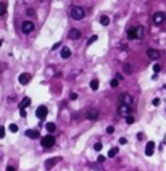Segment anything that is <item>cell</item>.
<instances>
[{"label": "cell", "mask_w": 166, "mask_h": 171, "mask_svg": "<svg viewBox=\"0 0 166 171\" xmlns=\"http://www.w3.org/2000/svg\"><path fill=\"white\" fill-rule=\"evenodd\" d=\"M69 15H71V18H73V20L79 21V20H82V18L86 16V10H84L82 7H73Z\"/></svg>", "instance_id": "6da1fadb"}, {"label": "cell", "mask_w": 166, "mask_h": 171, "mask_svg": "<svg viewBox=\"0 0 166 171\" xmlns=\"http://www.w3.org/2000/svg\"><path fill=\"white\" fill-rule=\"evenodd\" d=\"M128 37L129 39H142L144 37V28L137 26V28H132L128 31Z\"/></svg>", "instance_id": "7a4b0ae2"}, {"label": "cell", "mask_w": 166, "mask_h": 171, "mask_svg": "<svg viewBox=\"0 0 166 171\" xmlns=\"http://www.w3.org/2000/svg\"><path fill=\"white\" fill-rule=\"evenodd\" d=\"M40 144H42V147H45V149H50V147L55 145V137L53 136H44L42 140H40Z\"/></svg>", "instance_id": "3957f363"}, {"label": "cell", "mask_w": 166, "mask_h": 171, "mask_svg": "<svg viewBox=\"0 0 166 171\" xmlns=\"http://www.w3.org/2000/svg\"><path fill=\"white\" fill-rule=\"evenodd\" d=\"M21 29H23L24 34H31V32L36 29V24L32 23V21H24V23L21 24Z\"/></svg>", "instance_id": "277c9868"}, {"label": "cell", "mask_w": 166, "mask_h": 171, "mask_svg": "<svg viewBox=\"0 0 166 171\" xmlns=\"http://www.w3.org/2000/svg\"><path fill=\"white\" fill-rule=\"evenodd\" d=\"M165 20H166V15L163 13V11H156V13L153 15V23H155L156 26L163 24V23H165Z\"/></svg>", "instance_id": "5b68a950"}, {"label": "cell", "mask_w": 166, "mask_h": 171, "mask_svg": "<svg viewBox=\"0 0 166 171\" xmlns=\"http://www.w3.org/2000/svg\"><path fill=\"white\" fill-rule=\"evenodd\" d=\"M132 102H134V98H132L131 94H128V92H124V94L121 95V105H126V107H131Z\"/></svg>", "instance_id": "8992f818"}, {"label": "cell", "mask_w": 166, "mask_h": 171, "mask_svg": "<svg viewBox=\"0 0 166 171\" xmlns=\"http://www.w3.org/2000/svg\"><path fill=\"white\" fill-rule=\"evenodd\" d=\"M47 113H49V110H47V107H44V105H40V107L36 110V115H37L39 119H45L47 118Z\"/></svg>", "instance_id": "52a82bcc"}, {"label": "cell", "mask_w": 166, "mask_h": 171, "mask_svg": "<svg viewBox=\"0 0 166 171\" xmlns=\"http://www.w3.org/2000/svg\"><path fill=\"white\" fill-rule=\"evenodd\" d=\"M86 118L89 119V121H95V119H98V110H97V108H90V110H87Z\"/></svg>", "instance_id": "ba28073f"}, {"label": "cell", "mask_w": 166, "mask_h": 171, "mask_svg": "<svg viewBox=\"0 0 166 171\" xmlns=\"http://www.w3.org/2000/svg\"><path fill=\"white\" fill-rule=\"evenodd\" d=\"M31 74L29 73H21L20 74V77H18V81H20V84H23V86H26V84L29 82V81H31Z\"/></svg>", "instance_id": "9c48e42d"}, {"label": "cell", "mask_w": 166, "mask_h": 171, "mask_svg": "<svg viewBox=\"0 0 166 171\" xmlns=\"http://www.w3.org/2000/svg\"><path fill=\"white\" fill-rule=\"evenodd\" d=\"M129 113H131V107H126V105H121L119 108H118V115L119 116H126L128 118Z\"/></svg>", "instance_id": "30bf717a"}, {"label": "cell", "mask_w": 166, "mask_h": 171, "mask_svg": "<svg viewBox=\"0 0 166 171\" xmlns=\"http://www.w3.org/2000/svg\"><path fill=\"white\" fill-rule=\"evenodd\" d=\"M60 157H55V158H49V160L45 161V170H52L53 166H55L56 163H58Z\"/></svg>", "instance_id": "8fae6325"}, {"label": "cell", "mask_w": 166, "mask_h": 171, "mask_svg": "<svg viewBox=\"0 0 166 171\" xmlns=\"http://www.w3.org/2000/svg\"><path fill=\"white\" fill-rule=\"evenodd\" d=\"M153 152H155V142H152V140H150V142L145 145V155H147V157H152Z\"/></svg>", "instance_id": "7c38bea8"}, {"label": "cell", "mask_w": 166, "mask_h": 171, "mask_svg": "<svg viewBox=\"0 0 166 171\" xmlns=\"http://www.w3.org/2000/svg\"><path fill=\"white\" fill-rule=\"evenodd\" d=\"M68 37H69V39H73V40H76V39H79V37H81V31H79V29H76V28L69 29Z\"/></svg>", "instance_id": "4fadbf2b"}, {"label": "cell", "mask_w": 166, "mask_h": 171, "mask_svg": "<svg viewBox=\"0 0 166 171\" xmlns=\"http://www.w3.org/2000/svg\"><path fill=\"white\" fill-rule=\"evenodd\" d=\"M26 136H28L29 139H39L40 134H39V131H36V129H28L26 131Z\"/></svg>", "instance_id": "5bb4252c"}, {"label": "cell", "mask_w": 166, "mask_h": 171, "mask_svg": "<svg viewBox=\"0 0 166 171\" xmlns=\"http://www.w3.org/2000/svg\"><path fill=\"white\" fill-rule=\"evenodd\" d=\"M147 55H149V58L156 60L160 57V52H158V50H155V49H149V50H147Z\"/></svg>", "instance_id": "9a60e30c"}, {"label": "cell", "mask_w": 166, "mask_h": 171, "mask_svg": "<svg viewBox=\"0 0 166 171\" xmlns=\"http://www.w3.org/2000/svg\"><path fill=\"white\" fill-rule=\"evenodd\" d=\"M60 57H61L63 60H68L69 57H71V50H69L68 47H63V49H61V55H60Z\"/></svg>", "instance_id": "2e32d148"}, {"label": "cell", "mask_w": 166, "mask_h": 171, "mask_svg": "<svg viewBox=\"0 0 166 171\" xmlns=\"http://www.w3.org/2000/svg\"><path fill=\"white\" fill-rule=\"evenodd\" d=\"M28 105H31V98L24 97L23 100H21V103H20V110H26V107H28Z\"/></svg>", "instance_id": "e0dca14e"}, {"label": "cell", "mask_w": 166, "mask_h": 171, "mask_svg": "<svg viewBox=\"0 0 166 171\" xmlns=\"http://www.w3.org/2000/svg\"><path fill=\"white\" fill-rule=\"evenodd\" d=\"M7 8H8L7 2H0V16H3L7 13Z\"/></svg>", "instance_id": "ac0fdd59"}, {"label": "cell", "mask_w": 166, "mask_h": 171, "mask_svg": "<svg viewBox=\"0 0 166 171\" xmlns=\"http://www.w3.org/2000/svg\"><path fill=\"white\" fill-rule=\"evenodd\" d=\"M45 128H47V131H49V133H55V131H56V124H55V123H47V126H45Z\"/></svg>", "instance_id": "d6986e66"}, {"label": "cell", "mask_w": 166, "mask_h": 171, "mask_svg": "<svg viewBox=\"0 0 166 171\" xmlns=\"http://www.w3.org/2000/svg\"><path fill=\"white\" fill-rule=\"evenodd\" d=\"M116 155H118V149H116V147H113V149H110V150H108V157H110V158L116 157Z\"/></svg>", "instance_id": "ffe728a7"}, {"label": "cell", "mask_w": 166, "mask_h": 171, "mask_svg": "<svg viewBox=\"0 0 166 171\" xmlns=\"http://www.w3.org/2000/svg\"><path fill=\"white\" fill-rule=\"evenodd\" d=\"M90 89H92V91H97V89H98V81L97 79L90 81Z\"/></svg>", "instance_id": "44dd1931"}, {"label": "cell", "mask_w": 166, "mask_h": 171, "mask_svg": "<svg viewBox=\"0 0 166 171\" xmlns=\"http://www.w3.org/2000/svg\"><path fill=\"white\" fill-rule=\"evenodd\" d=\"M123 71H124L126 74H132V66H131V65H128V63H126L124 66H123Z\"/></svg>", "instance_id": "7402d4cb"}, {"label": "cell", "mask_w": 166, "mask_h": 171, "mask_svg": "<svg viewBox=\"0 0 166 171\" xmlns=\"http://www.w3.org/2000/svg\"><path fill=\"white\" fill-rule=\"evenodd\" d=\"M100 23L103 26H108V24H110V18H108V16H102L100 18Z\"/></svg>", "instance_id": "603a6c76"}, {"label": "cell", "mask_w": 166, "mask_h": 171, "mask_svg": "<svg viewBox=\"0 0 166 171\" xmlns=\"http://www.w3.org/2000/svg\"><path fill=\"white\" fill-rule=\"evenodd\" d=\"M126 123H128V124H134V123H135V118H134V116H131V115H129L128 118H126Z\"/></svg>", "instance_id": "cb8c5ba5"}, {"label": "cell", "mask_w": 166, "mask_h": 171, "mask_svg": "<svg viewBox=\"0 0 166 171\" xmlns=\"http://www.w3.org/2000/svg\"><path fill=\"white\" fill-rule=\"evenodd\" d=\"M97 36H92V37H89V40H87V44H89V45H90V44H93V42H95V40H97Z\"/></svg>", "instance_id": "d4e9b609"}, {"label": "cell", "mask_w": 166, "mask_h": 171, "mask_svg": "<svg viewBox=\"0 0 166 171\" xmlns=\"http://www.w3.org/2000/svg\"><path fill=\"white\" fill-rule=\"evenodd\" d=\"M102 147H103V145H102V142H97L95 145H93V149H95L97 152H100V150H102Z\"/></svg>", "instance_id": "484cf974"}, {"label": "cell", "mask_w": 166, "mask_h": 171, "mask_svg": "<svg viewBox=\"0 0 166 171\" xmlns=\"http://www.w3.org/2000/svg\"><path fill=\"white\" fill-rule=\"evenodd\" d=\"M118 84H119V81H118V79H113V81L110 82V86H111V87H118Z\"/></svg>", "instance_id": "4316f807"}, {"label": "cell", "mask_w": 166, "mask_h": 171, "mask_svg": "<svg viewBox=\"0 0 166 171\" xmlns=\"http://www.w3.org/2000/svg\"><path fill=\"white\" fill-rule=\"evenodd\" d=\"M3 137H5V128L0 126V139H3Z\"/></svg>", "instance_id": "83f0119b"}, {"label": "cell", "mask_w": 166, "mask_h": 171, "mask_svg": "<svg viewBox=\"0 0 166 171\" xmlns=\"http://www.w3.org/2000/svg\"><path fill=\"white\" fill-rule=\"evenodd\" d=\"M10 131H11V133H16V131H18V126L15 124V123H13V124H10Z\"/></svg>", "instance_id": "f1b7e54d"}, {"label": "cell", "mask_w": 166, "mask_h": 171, "mask_svg": "<svg viewBox=\"0 0 166 171\" xmlns=\"http://www.w3.org/2000/svg\"><path fill=\"white\" fill-rule=\"evenodd\" d=\"M153 71H155V73H160V71H161V66H160V65H153Z\"/></svg>", "instance_id": "f546056e"}, {"label": "cell", "mask_w": 166, "mask_h": 171, "mask_svg": "<svg viewBox=\"0 0 166 171\" xmlns=\"http://www.w3.org/2000/svg\"><path fill=\"white\" fill-rule=\"evenodd\" d=\"M114 133V128H113V126H108V128H107V134H113Z\"/></svg>", "instance_id": "4dcf8cb0"}, {"label": "cell", "mask_w": 166, "mask_h": 171, "mask_svg": "<svg viewBox=\"0 0 166 171\" xmlns=\"http://www.w3.org/2000/svg\"><path fill=\"white\" fill-rule=\"evenodd\" d=\"M69 98H71V100H76V98H77V94H76V92H71V94H69Z\"/></svg>", "instance_id": "1f68e13d"}, {"label": "cell", "mask_w": 166, "mask_h": 171, "mask_svg": "<svg viewBox=\"0 0 166 171\" xmlns=\"http://www.w3.org/2000/svg\"><path fill=\"white\" fill-rule=\"evenodd\" d=\"M160 102H161V100H160V98L156 97V98H153V102H152V103L155 105V107H158V105H160Z\"/></svg>", "instance_id": "d6a6232c"}, {"label": "cell", "mask_w": 166, "mask_h": 171, "mask_svg": "<svg viewBox=\"0 0 166 171\" xmlns=\"http://www.w3.org/2000/svg\"><path fill=\"white\" fill-rule=\"evenodd\" d=\"M97 161H98V163H103V161H105V157H103V155H100V157H97Z\"/></svg>", "instance_id": "836d02e7"}, {"label": "cell", "mask_w": 166, "mask_h": 171, "mask_svg": "<svg viewBox=\"0 0 166 171\" xmlns=\"http://www.w3.org/2000/svg\"><path fill=\"white\" fill-rule=\"evenodd\" d=\"M128 142V139H126V137H121V139H119V144H126Z\"/></svg>", "instance_id": "e575fe53"}, {"label": "cell", "mask_w": 166, "mask_h": 171, "mask_svg": "<svg viewBox=\"0 0 166 171\" xmlns=\"http://www.w3.org/2000/svg\"><path fill=\"white\" fill-rule=\"evenodd\" d=\"M20 115L23 116V118H24V116H26V110H20Z\"/></svg>", "instance_id": "d590c367"}, {"label": "cell", "mask_w": 166, "mask_h": 171, "mask_svg": "<svg viewBox=\"0 0 166 171\" xmlns=\"http://www.w3.org/2000/svg\"><path fill=\"white\" fill-rule=\"evenodd\" d=\"M137 139H139V140H142V139H144V134L139 133V134H137Z\"/></svg>", "instance_id": "8d00e7d4"}, {"label": "cell", "mask_w": 166, "mask_h": 171, "mask_svg": "<svg viewBox=\"0 0 166 171\" xmlns=\"http://www.w3.org/2000/svg\"><path fill=\"white\" fill-rule=\"evenodd\" d=\"M114 79H118V81H121V79H123V76H121V74H116V76H114Z\"/></svg>", "instance_id": "74e56055"}, {"label": "cell", "mask_w": 166, "mask_h": 171, "mask_svg": "<svg viewBox=\"0 0 166 171\" xmlns=\"http://www.w3.org/2000/svg\"><path fill=\"white\" fill-rule=\"evenodd\" d=\"M7 171H16V170H15V166H8Z\"/></svg>", "instance_id": "f35d334b"}, {"label": "cell", "mask_w": 166, "mask_h": 171, "mask_svg": "<svg viewBox=\"0 0 166 171\" xmlns=\"http://www.w3.org/2000/svg\"><path fill=\"white\" fill-rule=\"evenodd\" d=\"M2 44H3V40H2V39H0V47H2Z\"/></svg>", "instance_id": "ab89813d"}, {"label": "cell", "mask_w": 166, "mask_h": 171, "mask_svg": "<svg viewBox=\"0 0 166 171\" xmlns=\"http://www.w3.org/2000/svg\"><path fill=\"white\" fill-rule=\"evenodd\" d=\"M165 89H166V86H165Z\"/></svg>", "instance_id": "60d3db41"}]
</instances>
